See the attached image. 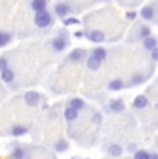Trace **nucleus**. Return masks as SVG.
<instances>
[{
    "label": "nucleus",
    "instance_id": "obj_19",
    "mask_svg": "<svg viewBox=\"0 0 158 159\" xmlns=\"http://www.w3.org/2000/svg\"><path fill=\"white\" fill-rule=\"evenodd\" d=\"M69 107L74 109H77V111H79V109H83L85 107H86V104H85L83 100L81 98H72L71 101H69Z\"/></svg>",
    "mask_w": 158,
    "mask_h": 159
},
{
    "label": "nucleus",
    "instance_id": "obj_22",
    "mask_svg": "<svg viewBox=\"0 0 158 159\" xmlns=\"http://www.w3.org/2000/svg\"><path fill=\"white\" fill-rule=\"evenodd\" d=\"M100 66H101L100 61H97L96 58H93V57H89V60H87V68L92 69V71H97Z\"/></svg>",
    "mask_w": 158,
    "mask_h": 159
},
{
    "label": "nucleus",
    "instance_id": "obj_2",
    "mask_svg": "<svg viewBox=\"0 0 158 159\" xmlns=\"http://www.w3.org/2000/svg\"><path fill=\"white\" fill-rule=\"evenodd\" d=\"M24 100H25V104L29 107H36L40 101V96H39L36 91H28L24 96Z\"/></svg>",
    "mask_w": 158,
    "mask_h": 159
},
{
    "label": "nucleus",
    "instance_id": "obj_21",
    "mask_svg": "<svg viewBox=\"0 0 158 159\" xmlns=\"http://www.w3.org/2000/svg\"><path fill=\"white\" fill-rule=\"evenodd\" d=\"M54 149H56L57 152H65L67 149H68V143H67L65 140H58V141L54 144Z\"/></svg>",
    "mask_w": 158,
    "mask_h": 159
},
{
    "label": "nucleus",
    "instance_id": "obj_15",
    "mask_svg": "<svg viewBox=\"0 0 158 159\" xmlns=\"http://www.w3.org/2000/svg\"><path fill=\"white\" fill-rule=\"evenodd\" d=\"M92 57L96 58L97 61H100V62H101V61L105 60V57H107V51H105L103 47H96L95 50L92 51Z\"/></svg>",
    "mask_w": 158,
    "mask_h": 159
},
{
    "label": "nucleus",
    "instance_id": "obj_32",
    "mask_svg": "<svg viewBox=\"0 0 158 159\" xmlns=\"http://www.w3.org/2000/svg\"><path fill=\"white\" fill-rule=\"evenodd\" d=\"M148 159H158V155H157V154H150Z\"/></svg>",
    "mask_w": 158,
    "mask_h": 159
},
{
    "label": "nucleus",
    "instance_id": "obj_3",
    "mask_svg": "<svg viewBox=\"0 0 158 159\" xmlns=\"http://www.w3.org/2000/svg\"><path fill=\"white\" fill-rule=\"evenodd\" d=\"M67 46H68V40H67L65 38H61V36H58V38L53 39V42H51V47H53L54 51H63L67 48Z\"/></svg>",
    "mask_w": 158,
    "mask_h": 159
},
{
    "label": "nucleus",
    "instance_id": "obj_26",
    "mask_svg": "<svg viewBox=\"0 0 158 159\" xmlns=\"http://www.w3.org/2000/svg\"><path fill=\"white\" fill-rule=\"evenodd\" d=\"M140 36H142L143 39L148 38V36H150V28H142V30H140Z\"/></svg>",
    "mask_w": 158,
    "mask_h": 159
},
{
    "label": "nucleus",
    "instance_id": "obj_12",
    "mask_svg": "<svg viewBox=\"0 0 158 159\" xmlns=\"http://www.w3.org/2000/svg\"><path fill=\"white\" fill-rule=\"evenodd\" d=\"M32 8L36 13H42V11H46L47 7V2L46 0H32Z\"/></svg>",
    "mask_w": 158,
    "mask_h": 159
},
{
    "label": "nucleus",
    "instance_id": "obj_28",
    "mask_svg": "<svg viewBox=\"0 0 158 159\" xmlns=\"http://www.w3.org/2000/svg\"><path fill=\"white\" fill-rule=\"evenodd\" d=\"M151 58H153L154 62H157V60H158V48H154V50H151Z\"/></svg>",
    "mask_w": 158,
    "mask_h": 159
},
{
    "label": "nucleus",
    "instance_id": "obj_27",
    "mask_svg": "<svg viewBox=\"0 0 158 159\" xmlns=\"http://www.w3.org/2000/svg\"><path fill=\"white\" fill-rule=\"evenodd\" d=\"M7 65H8L7 60H6V58H0V72H2L3 69L7 68Z\"/></svg>",
    "mask_w": 158,
    "mask_h": 159
},
{
    "label": "nucleus",
    "instance_id": "obj_11",
    "mask_svg": "<svg viewBox=\"0 0 158 159\" xmlns=\"http://www.w3.org/2000/svg\"><path fill=\"white\" fill-rule=\"evenodd\" d=\"M54 11H56V14L58 17H67L69 13V6L65 4V3H60V4H57L54 7Z\"/></svg>",
    "mask_w": 158,
    "mask_h": 159
},
{
    "label": "nucleus",
    "instance_id": "obj_24",
    "mask_svg": "<svg viewBox=\"0 0 158 159\" xmlns=\"http://www.w3.org/2000/svg\"><path fill=\"white\" fill-rule=\"evenodd\" d=\"M150 157V152L146 151V149H140V151H136L133 155V159H148Z\"/></svg>",
    "mask_w": 158,
    "mask_h": 159
},
{
    "label": "nucleus",
    "instance_id": "obj_4",
    "mask_svg": "<svg viewBox=\"0 0 158 159\" xmlns=\"http://www.w3.org/2000/svg\"><path fill=\"white\" fill-rule=\"evenodd\" d=\"M10 158L11 159H29V154L26 149L21 148V147H17V148H14L13 151H11Z\"/></svg>",
    "mask_w": 158,
    "mask_h": 159
},
{
    "label": "nucleus",
    "instance_id": "obj_20",
    "mask_svg": "<svg viewBox=\"0 0 158 159\" xmlns=\"http://www.w3.org/2000/svg\"><path fill=\"white\" fill-rule=\"evenodd\" d=\"M11 42V35L8 32H0V47H4Z\"/></svg>",
    "mask_w": 158,
    "mask_h": 159
},
{
    "label": "nucleus",
    "instance_id": "obj_31",
    "mask_svg": "<svg viewBox=\"0 0 158 159\" xmlns=\"http://www.w3.org/2000/svg\"><path fill=\"white\" fill-rule=\"evenodd\" d=\"M93 122H95V123H100V122H101V116H100V114H96L95 115V118H93Z\"/></svg>",
    "mask_w": 158,
    "mask_h": 159
},
{
    "label": "nucleus",
    "instance_id": "obj_25",
    "mask_svg": "<svg viewBox=\"0 0 158 159\" xmlns=\"http://www.w3.org/2000/svg\"><path fill=\"white\" fill-rule=\"evenodd\" d=\"M79 20H75V18H65L64 20V25H78Z\"/></svg>",
    "mask_w": 158,
    "mask_h": 159
},
{
    "label": "nucleus",
    "instance_id": "obj_13",
    "mask_svg": "<svg viewBox=\"0 0 158 159\" xmlns=\"http://www.w3.org/2000/svg\"><path fill=\"white\" fill-rule=\"evenodd\" d=\"M143 46H144V48L147 51L154 50V48H157V39L154 36H148V38H146L143 40Z\"/></svg>",
    "mask_w": 158,
    "mask_h": 159
},
{
    "label": "nucleus",
    "instance_id": "obj_30",
    "mask_svg": "<svg viewBox=\"0 0 158 159\" xmlns=\"http://www.w3.org/2000/svg\"><path fill=\"white\" fill-rule=\"evenodd\" d=\"M136 14L135 11H129V13H126V18H129V20H133V18H136Z\"/></svg>",
    "mask_w": 158,
    "mask_h": 159
},
{
    "label": "nucleus",
    "instance_id": "obj_10",
    "mask_svg": "<svg viewBox=\"0 0 158 159\" xmlns=\"http://www.w3.org/2000/svg\"><path fill=\"white\" fill-rule=\"evenodd\" d=\"M85 54H86V51H85L83 48H77V50H74L68 56V60L72 61V62H78V61H81L82 58L85 57Z\"/></svg>",
    "mask_w": 158,
    "mask_h": 159
},
{
    "label": "nucleus",
    "instance_id": "obj_16",
    "mask_svg": "<svg viewBox=\"0 0 158 159\" xmlns=\"http://www.w3.org/2000/svg\"><path fill=\"white\" fill-rule=\"evenodd\" d=\"M123 87H125V82L121 80V79H114V80H111L110 83H108V89L112 90V91L122 90Z\"/></svg>",
    "mask_w": 158,
    "mask_h": 159
},
{
    "label": "nucleus",
    "instance_id": "obj_33",
    "mask_svg": "<svg viewBox=\"0 0 158 159\" xmlns=\"http://www.w3.org/2000/svg\"><path fill=\"white\" fill-rule=\"evenodd\" d=\"M75 36H77V38H82V36H83V33H82V32H77V33H75Z\"/></svg>",
    "mask_w": 158,
    "mask_h": 159
},
{
    "label": "nucleus",
    "instance_id": "obj_29",
    "mask_svg": "<svg viewBox=\"0 0 158 159\" xmlns=\"http://www.w3.org/2000/svg\"><path fill=\"white\" fill-rule=\"evenodd\" d=\"M136 148H137V145H136V144H129V145H128V152H130V154H135Z\"/></svg>",
    "mask_w": 158,
    "mask_h": 159
},
{
    "label": "nucleus",
    "instance_id": "obj_8",
    "mask_svg": "<svg viewBox=\"0 0 158 159\" xmlns=\"http://www.w3.org/2000/svg\"><path fill=\"white\" fill-rule=\"evenodd\" d=\"M108 107H110L111 112H122L123 109H125V104H123V101L122 100H119V98L111 100L110 104H108Z\"/></svg>",
    "mask_w": 158,
    "mask_h": 159
},
{
    "label": "nucleus",
    "instance_id": "obj_18",
    "mask_svg": "<svg viewBox=\"0 0 158 159\" xmlns=\"http://www.w3.org/2000/svg\"><path fill=\"white\" fill-rule=\"evenodd\" d=\"M107 151H108V154H110L111 157H121L123 149H122V147L118 145V144H111L107 148Z\"/></svg>",
    "mask_w": 158,
    "mask_h": 159
},
{
    "label": "nucleus",
    "instance_id": "obj_7",
    "mask_svg": "<svg viewBox=\"0 0 158 159\" xmlns=\"http://www.w3.org/2000/svg\"><path fill=\"white\" fill-rule=\"evenodd\" d=\"M87 39L93 43H101V42H104L105 36L101 30H92L90 33H87Z\"/></svg>",
    "mask_w": 158,
    "mask_h": 159
},
{
    "label": "nucleus",
    "instance_id": "obj_6",
    "mask_svg": "<svg viewBox=\"0 0 158 159\" xmlns=\"http://www.w3.org/2000/svg\"><path fill=\"white\" fill-rule=\"evenodd\" d=\"M148 104H150V101H148V98L146 96H137L135 100H133V107H135L136 109H144V108H147Z\"/></svg>",
    "mask_w": 158,
    "mask_h": 159
},
{
    "label": "nucleus",
    "instance_id": "obj_23",
    "mask_svg": "<svg viewBox=\"0 0 158 159\" xmlns=\"http://www.w3.org/2000/svg\"><path fill=\"white\" fill-rule=\"evenodd\" d=\"M143 82H144V76L140 75V73H136V75L132 78V80H130V84H132V86H139V84H142Z\"/></svg>",
    "mask_w": 158,
    "mask_h": 159
},
{
    "label": "nucleus",
    "instance_id": "obj_17",
    "mask_svg": "<svg viewBox=\"0 0 158 159\" xmlns=\"http://www.w3.org/2000/svg\"><path fill=\"white\" fill-rule=\"evenodd\" d=\"M2 80L6 82V83H11V82L14 80V71H11V69L6 68L2 71Z\"/></svg>",
    "mask_w": 158,
    "mask_h": 159
},
{
    "label": "nucleus",
    "instance_id": "obj_1",
    "mask_svg": "<svg viewBox=\"0 0 158 159\" xmlns=\"http://www.w3.org/2000/svg\"><path fill=\"white\" fill-rule=\"evenodd\" d=\"M53 22V17L49 11H42V13H36L35 15V24L39 28H47Z\"/></svg>",
    "mask_w": 158,
    "mask_h": 159
},
{
    "label": "nucleus",
    "instance_id": "obj_9",
    "mask_svg": "<svg viewBox=\"0 0 158 159\" xmlns=\"http://www.w3.org/2000/svg\"><path fill=\"white\" fill-rule=\"evenodd\" d=\"M64 118H65L68 122L77 120V119L79 118V111H77V109H74V108H71V107H68V108L64 111Z\"/></svg>",
    "mask_w": 158,
    "mask_h": 159
},
{
    "label": "nucleus",
    "instance_id": "obj_5",
    "mask_svg": "<svg viewBox=\"0 0 158 159\" xmlns=\"http://www.w3.org/2000/svg\"><path fill=\"white\" fill-rule=\"evenodd\" d=\"M140 15L143 20L146 21H153L154 17H156V11H154V7H151V6H146V7L142 8L140 11Z\"/></svg>",
    "mask_w": 158,
    "mask_h": 159
},
{
    "label": "nucleus",
    "instance_id": "obj_14",
    "mask_svg": "<svg viewBox=\"0 0 158 159\" xmlns=\"http://www.w3.org/2000/svg\"><path fill=\"white\" fill-rule=\"evenodd\" d=\"M28 133V127L26 126H22V125H16V126L11 127V134L14 137H20V136H24V134Z\"/></svg>",
    "mask_w": 158,
    "mask_h": 159
},
{
    "label": "nucleus",
    "instance_id": "obj_34",
    "mask_svg": "<svg viewBox=\"0 0 158 159\" xmlns=\"http://www.w3.org/2000/svg\"><path fill=\"white\" fill-rule=\"evenodd\" d=\"M71 159H81V158H79V157H74V158H71Z\"/></svg>",
    "mask_w": 158,
    "mask_h": 159
}]
</instances>
